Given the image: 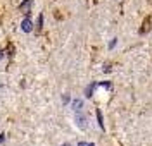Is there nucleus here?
<instances>
[{"instance_id":"nucleus-1","label":"nucleus","mask_w":152,"mask_h":146,"mask_svg":"<svg viewBox=\"0 0 152 146\" xmlns=\"http://www.w3.org/2000/svg\"><path fill=\"white\" fill-rule=\"evenodd\" d=\"M21 29H23V31H29V29H31V22H29V21H24V22L21 24Z\"/></svg>"}]
</instances>
